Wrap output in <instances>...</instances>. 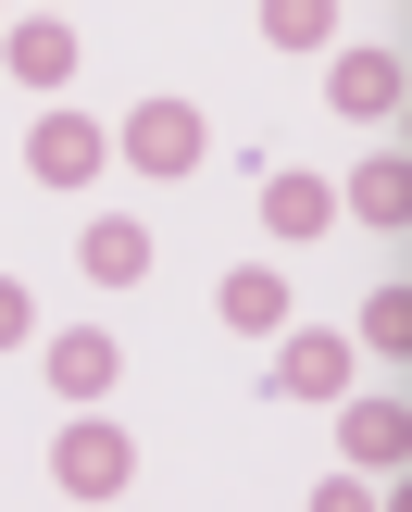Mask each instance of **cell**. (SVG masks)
<instances>
[{"mask_svg": "<svg viewBox=\"0 0 412 512\" xmlns=\"http://www.w3.org/2000/svg\"><path fill=\"white\" fill-rule=\"evenodd\" d=\"M50 488H63V500H125V488H138V438L100 425V413H75L63 438H50Z\"/></svg>", "mask_w": 412, "mask_h": 512, "instance_id": "cell-1", "label": "cell"}, {"mask_svg": "<svg viewBox=\"0 0 412 512\" xmlns=\"http://www.w3.org/2000/svg\"><path fill=\"white\" fill-rule=\"evenodd\" d=\"M100 163H113V138H100L88 113H75V100H50L38 125H25V175H38V188H100Z\"/></svg>", "mask_w": 412, "mask_h": 512, "instance_id": "cell-2", "label": "cell"}, {"mask_svg": "<svg viewBox=\"0 0 412 512\" xmlns=\"http://www.w3.org/2000/svg\"><path fill=\"white\" fill-rule=\"evenodd\" d=\"M113 150H125L138 175H163V188H175V175H200V150H213V125H200V100H138Z\"/></svg>", "mask_w": 412, "mask_h": 512, "instance_id": "cell-3", "label": "cell"}, {"mask_svg": "<svg viewBox=\"0 0 412 512\" xmlns=\"http://www.w3.org/2000/svg\"><path fill=\"white\" fill-rule=\"evenodd\" d=\"M338 388H350V338H325V325H275L263 400H338Z\"/></svg>", "mask_w": 412, "mask_h": 512, "instance_id": "cell-4", "label": "cell"}, {"mask_svg": "<svg viewBox=\"0 0 412 512\" xmlns=\"http://www.w3.org/2000/svg\"><path fill=\"white\" fill-rule=\"evenodd\" d=\"M400 100H412L400 50H338V63H325V113H350V125H388Z\"/></svg>", "mask_w": 412, "mask_h": 512, "instance_id": "cell-5", "label": "cell"}, {"mask_svg": "<svg viewBox=\"0 0 412 512\" xmlns=\"http://www.w3.org/2000/svg\"><path fill=\"white\" fill-rule=\"evenodd\" d=\"M338 450H350V475H400L412 463V400H350L338 388Z\"/></svg>", "mask_w": 412, "mask_h": 512, "instance_id": "cell-6", "label": "cell"}, {"mask_svg": "<svg viewBox=\"0 0 412 512\" xmlns=\"http://www.w3.org/2000/svg\"><path fill=\"white\" fill-rule=\"evenodd\" d=\"M250 213H263V238H325V225H338V188H325L313 163H263V200H250Z\"/></svg>", "mask_w": 412, "mask_h": 512, "instance_id": "cell-7", "label": "cell"}, {"mask_svg": "<svg viewBox=\"0 0 412 512\" xmlns=\"http://www.w3.org/2000/svg\"><path fill=\"white\" fill-rule=\"evenodd\" d=\"M0 63H13V88H75V25H63V13L0 25Z\"/></svg>", "mask_w": 412, "mask_h": 512, "instance_id": "cell-8", "label": "cell"}, {"mask_svg": "<svg viewBox=\"0 0 412 512\" xmlns=\"http://www.w3.org/2000/svg\"><path fill=\"white\" fill-rule=\"evenodd\" d=\"M75 263H88V288H138L150 275V225L138 213H88L75 225Z\"/></svg>", "mask_w": 412, "mask_h": 512, "instance_id": "cell-9", "label": "cell"}, {"mask_svg": "<svg viewBox=\"0 0 412 512\" xmlns=\"http://www.w3.org/2000/svg\"><path fill=\"white\" fill-rule=\"evenodd\" d=\"M38 363H50V388H63V400H100V388H113V375H125V350L100 338V325H63V338L38 350Z\"/></svg>", "mask_w": 412, "mask_h": 512, "instance_id": "cell-10", "label": "cell"}, {"mask_svg": "<svg viewBox=\"0 0 412 512\" xmlns=\"http://www.w3.org/2000/svg\"><path fill=\"white\" fill-rule=\"evenodd\" d=\"M213 313L238 325V338H275V325H288V275H275V263H238V275L213 288Z\"/></svg>", "mask_w": 412, "mask_h": 512, "instance_id": "cell-11", "label": "cell"}, {"mask_svg": "<svg viewBox=\"0 0 412 512\" xmlns=\"http://www.w3.org/2000/svg\"><path fill=\"white\" fill-rule=\"evenodd\" d=\"M338 213H363V225H388V238H400V225H412V163H400V150H375V163L338 188Z\"/></svg>", "mask_w": 412, "mask_h": 512, "instance_id": "cell-12", "label": "cell"}, {"mask_svg": "<svg viewBox=\"0 0 412 512\" xmlns=\"http://www.w3.org/2000/svg\"><path fill=\"white\" fill-rule=\"evenodd\" d=\"M263 38L275 50H338V0H263Z\"/></svg>", "mask_w": 412, "mask_h": 512, "instance_id": "cell-13", "label": "cell"}, {"mask_svg": "<svg viewBox=\"0 0 412 512\" xmlns=\"http://www.w3.org/2000/svg\"><path fill=\"white\" fill-rule=\"evenodd\" d=\"M350 350L400 363V350H412V288H375V300H363V325H350Z\"/></svg>", "mask_w": 412, "mask_h": 512, "instance_id": "cell-14", "label": "cell"}, {"mask_svg": "<svg viewBox=\"0 0 412 512\" xmlns=\"http://www.w3.org/2000/svg\"><path fill=\"white\" fill-rule=\"evenodd\" d=\"M25 338H38V300H25L13 275H0V350H25Z\"/></svg>", "mask_w": 412, "mask_h": 512, "instance_id": "cell-15", "label": "cell"}]
</instances>
